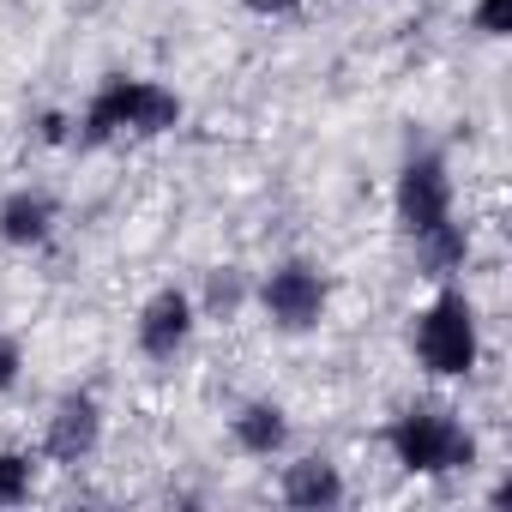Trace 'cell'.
Here are the masks:
<instances>
[{
	"instance_id": "obj_14",
	"label": "cell",
	"mask_w": 512,
	"mask_h": 512,
	"mask_svg": "<svg viewBox=\"0 0 512 512\" xmlns=\"http://www.w3.org/2000/svg\"><path fill=\"white\" fill-rule=\"evenodd\" d=\"M470 31L488 37V43H500L512 31V0H470Z\"/></svg>"
},
{
	"instance_id": "obj_7",
	"label": "cell",
	"mask_w": 512,
	"mask_h": 512,
	"mask_svg": "<svg viewBox=\"0 0 512 512\" xmlns=\"http://www.w3.org/2000/svg\"><path fill=\"white\" fill-rule=\"evenodd\" d=\"M199 326H205V320H199L193 290H187V284H157V290L139 302V314H133V344H139L145 362L169 368V362L187 356V344L199 338Z\"/></svg>"
},
{
	"instance_id": "obj_9",
	"label": "cell",
	"mask_w": 512,
	"mask_h": 512,
	"mask_svg": "<svg viewBox=\"0 0 512 512\" xmlns=\"http://www.w3.org/2000/svg\"><path fill=\"white\" fill-rule=\"evenodd\" d=\"M55 229H61V199L49 193V187H7L0 193V241H7L13 253H37V247H49L55 241Z\"/></svg>"
},
{
	"instance_id": "obj_4",
	"label": "cell",
	"mask_w": 512,
	"mask_h": 512,
	"mask_svg": "<svg viewBox=\"0 0 512 512\" xmlns=\"http://www.w3.org/2000/svg\"><path fill=\"white\" fill-rule=\"evenodd\" d=\"M253 308L266 314L272 332L308 338L332 320V272L320 260H308V253H290V260H278L253 278Z\"/></svg>"
},
{
	"instance_id": "obj_6",
	"label": "cell",
	"mask_w": 512,
	"mask_h": 512,
	"mask_svg": "<svg viewBox=\"0 0 512 512\" xmlns=\"http://www.w3.org/2000/svg\"><path fill=\"white\" fill-rule=\"evenodd\" d=\"M103 434H109L103 398H97L91 386H73V392H61V398L49 404L37 452H43V464H55V470H79V464H91V458L103 452Z\"/></svg>"
},
{
	"instance_id": "obj_8",
	"label": "cell",
	"mask_w": 512,
	"mask_h": 512,
	"mask_svg": "<svg viewBox=\"0 0 512 512\" xmlns=\"http://www.w3.org/2000/svg\"><path fill=\"white\" fill-rule=\"evenodd\" d=\"M290 440H296V422L278 398H247V404L229 410V446L241 458L278 464V458H290Z\"/></svg>"
},
{
	"instance_id": "obj_15",
	"label": "cell",
	"mask_w": 512,
	"mask_h": 512,
	"mask_svg": "<svg viewBox=\"0 0 512 512\" xmlns=\"http://www.w3.org/2000/svg\"><path fill=\"white\" fill-rule=\"evenodd\" d=\"M31 356H25V338L19 332H0V392H19Z\"/></svg>"
},
{
	"instance_id": "obj_3",
	"label": "cell",
	"mask_w": 512,
	"mask_h": 512,
	"mask_svg": "<svg viewBox=\"0 0 512 512\" xmlns=\"http://www.w3.org/2000/svg\"><path fill=\"white\" fill-rule=\"evenodd\" d=\"M410 356L428 380H446V386L482 368V314L458 278L434 284L428 302L410 314Z\"/></svg>"
},
{
	"instance_id": "obj_16",
	"label": "cell",
	"mask_w": 512,
	"mask_h": 512,
	"mask_svg": "<svg viewBox=\"0 0 512 512\" xmlns=\"http://www.w3.org/2000/svg\"><path fill=\"white\" fill-rule=\"evenodd\" d=\"M241 7H247L253 19H290V13L302 7V0H241Z\"/></svg>"
},
{
	"instance_id": "obj_2",
	"label": "cell",
	"mask_w": 512,
	"mask_h": 512,
	"mask_svg": "<svg viewBox=\"0 0 512 512\" xmlns=\"http://www.w3.org/2000/svg\"><path fill=\"white\" fill-rule=\"evenodd\" d=\"M380 440H386L392 464H398L404 476H422V482L476 470V452H482L476 434H470V422H464L452 404H440V398H416V404H404L398 416H386Z\"/></svg>"
},
{
	"instance_id": "obj_11",
	"label": "cell",
	"mask_w": 512,
	"mask_h": 512,
	"mask_svg": "<svg viewBox=\"0 0 512 512\" xmlns=\"http://www.w3.org/2000/svg\"><path fill=\"white\" fill-rule=\"evenodd\" d=\"M193 302H199V320H241L247 308H253V272L247 266H211L205 272V284L193 290Z\"/></svg>"
},
{
	"instance_id": "obj_13",
	"label": "cell",
	"mask_w": 512,
	"mask_h": 512,
	"mask_svg": "<svg viewBox=\"0 0 512 512\" xmlns=\"http://www.w3.org/2000/svg\"><path fill=\"white\" fill-rule=\"evenodd\" d=\"M37 470H43V452L31 446H0V512H13L37 494Z\"/></svg>"
},
{
	"instance_id": "obj_10",
	"label": "cell",
	"mask_w": 512,
	"mask_h": 512,
	"mask_svg": "<svg viewBox=\"0 0 512 512\" xmlns=\"http://www.w3.org/2000/svg\"><path fill=\"white\" fill-rule=\"evenodd\" d=\"M344 464H332L326 452H296L284 470H278V500L296 506V512H332L344 506Z\"/></svg>"
},
{
	"instance_id": "obj_12",
	"label": "cell",
	"mask_w": 512,
	"mask_h": 512,
	"mask_svg": "<svg viewBox=\"0 0 512 512\" xmlns=\"http://www.w3.org/2000/svg\"><path fill=\"white\" fill-rule=\"evenodd\" d=\"M410 247H416V266H422L428 284H452V278L464 272V260H470V235H464L458 217L440 223V229H428V235H416Z\"/></svg>"
},
{
	"instance_id": "obj_1",
	"label": "cell",
	"mask_w": 512,
	"mask_h": 512,
	"mask_svg": "<svg viewBox=\"0 0 512 512\" xmlns=\"http://www.w3.org/2000/svg\"><path fill=\"white\" fill-rule=\"evenodd\" d=\"M187 121V103L175 85L145 79V73H109L79 109H73V145L103 151L121 139H163Z\"/></svg>"
},
{
	"instance_id": "obj_5",
	"label": "cell",
	"mask_w": 512,
	"mask_h": 512,
	"mask_svg": "<svg viewBox=\"0 0 512 512\" xmlns=\"http://www.w3.org/2000/svg\"><path fill=\"white\" fill-rule=\"evenodd\" d=\"M392 217H398V235L416 241L440 223L458 217V187H452V163L446 151H410L398 163V181H392Z\"/></svg>"
}]
</instances>
